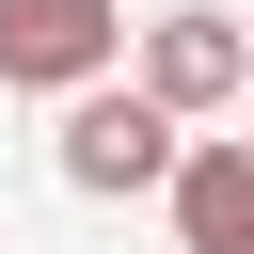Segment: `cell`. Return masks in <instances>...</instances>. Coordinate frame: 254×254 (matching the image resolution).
Returning <instances> with one entry per match:
<instances>
[{
    "label": "cell",
    "mask_w": 254,
    "mask_h": 254,
    "mask_svg": "<svg viewBox=\"0 0 254 254\" xmlns=\"http://www.w3.org/2000/svg\"><path fill=\"white\" fill-rule=\"evenodd\" d=\"M175 143L190 127H159L127 79H95V95H64V190H95V206H127V190H159L175 175Z\"/></svg>",
    "instance_id": "obj_1"
},
{
    "label": "cell",
    "mask_w": 254,
    "mask_h": 254,
    "mask_svg": "<svg viewBox=\"0 0 254 254\" xmlns=\"http://www.w3.org/2000/svg\"><path fill=\"white\" fill-rule=\"evenodd\" d=\"M127 48V0H0V79L16 95H95Z\"/></svg>",
    "instance_id": "obj_2"
},
{
    "label": "cell",
    "mask_w": 254,
    "mask_h": 254,
    "mask_svg": "<svg viewBox=\"0 0 254 254\" xmlns=\"http://www.w3.org/2000/svg\"><path fill=\"white\" fill-rule=\"evenodd\" d=\"M238 79H254V48H238V16H159L143 32V111L159 127H206V111H238Z\"/></svg>",
    "instance_id": "obj_3"
},
{
    "label": "cell",
    "mask_w": 254,
    "mask_h": 254,
    "mask_svg": "<svg viewBox=\"0 0 254 254\" xmlns=\"http://www.w3.org/2000/svg\"><path fill=\"white\" fill-rule=\"evenodd\" d=\"M159 190H175V238H190V254H254V143H238V127H190Z\"/></svg>",
    "instance_id": "obj_4"
}]
</instances>
